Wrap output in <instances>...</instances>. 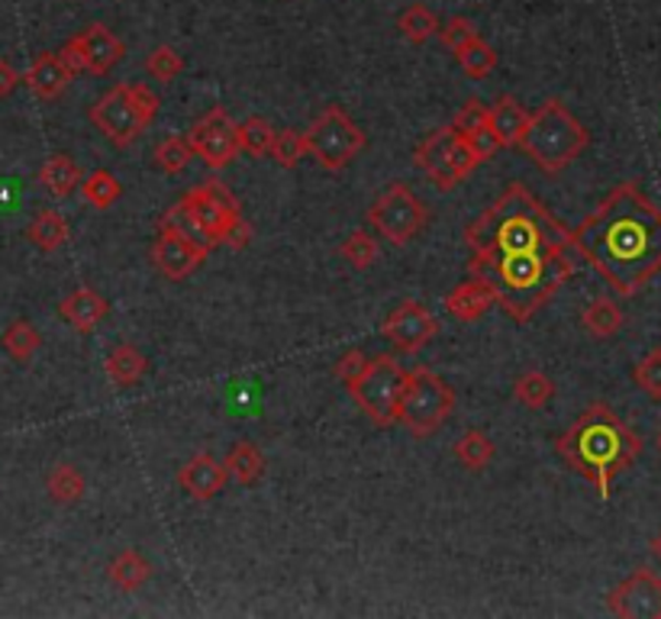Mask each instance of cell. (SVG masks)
<instances>
[{"mask_svg": "<svg viewBox=\"0 0 661 619\" xmlns=\"http://www.w3.org/2000/svg\"><path fill=\"white\" fill-rule=\"evenodd\" d=\"M191 159H194L191 142H188V139H178V136H168L166 142H159V149H156V166L162 168L166 174L184 171Z\"/></svg>", "mask_w": 661, "mask_h": 619, "instance_id": "ab89813d", "label": "cell"}, {"mask_svg": "<svg viewBox=\"0 0 661 619\" xmlns=\"http://www.w3.org/2000/svg\"><path fill=\"white\" fill-rule=\"evenodd\" d=\"M455 458L471 468V471H484L488 461L494 458V442L488 439V433L481 429H468L458 442H455Z\"/></svg>", "mask_w": 661, "mask_h": 619, "instance_id": "1f68e13d", "label": "cell"}, {"mask_svg": "<svg viewBox=\"0 0 661 619\" xmlns=\"http://www.w3.org/2000/svg\"><path fill=\"white\" fill-rule=\"evenodd\" d=\"M146 72H149L156 82H174V78L184 72V58L178 55V49L159 45V49H152V55L146 58Z\"/></svg>", "mask_w": 661, "mask_h": 619, "instance_id": "60d3db41", "label": "cell"}, {"mask_svg": "<svg viewBox=\"0 0 661 619\" xmlns=\"http://www.w3.org/2000/svg\"><path fill=\"white\" fill-rule=\"evenodd\" d=\"M68 42L82 52L84 65H87L90 75H107L126 55L124 40L114 30H107L104 23L87 26V30H82L78 36H72Z\"/></svg>", "mask_w": 661, "mask_h": 619, "instance_id": "e0dca14e", "label": "cell"}, {"mask_svg": "<svg viewBox=\"0 0 661 619\" xmlns=\"http://www.w3.org/2000/svg\"><path fill=\"white\" fill-rule=\"evenodd\" d=\"M572 246L617 294L632 297L661 275V210L639 191V184L626 181L587 220H580Z\"/></svg>", "mask_w": 661, "mask_h": 619, "instance_id": "6da1fadb", "label": "cell"}, {"mask_svg": "<svg viewBox=\"0 0 661 619\" xmlns=\"http://www.w3.org/2000/svg\"><path fill=\"white\" fill-rule=\"evenodd\" d=\"M416 168L439 188V191H452L458 188L475 168L484 159L478 156V149L471 146L468 136H461L452 124L429 132L414 152Z\"/></svg>", "mask_w": 661, "mask_h": 619, "instance_id": "52a82bcc", "label": "cell"}, {"mask_svg": "<svg viewBox=\"0 0 661 619\" xmlns=\"http://www.w3.org/2000/svg\"><path fill=\"white\" fill-rule=\"evenodd\" d=\"M58 313L68 327H75L78 332H94L110 313V303L90 288H78L75 294H68L58 303Z\"/></svg>", "mask_w": 661, "mask_h": 619, "instance_id": "d6986e66", "label": "cell"}, {"mask_svg": "<svg viewBox=\"0 0 661 619\" xmlns=\"http://www.w3.org/2000/svg\"><path fill=\"white\" fill-rule=\"evenodd\" d=\"M443 42L452 49V52H458V49H465L468 42L478 40V30H475V23L471 20H465V17H452L443 30Z\"/></svg>", "mask_w": 661, "mask_h": 619, "instance_id": "ee69618b", "label": "cell"}, {"mask_svg": "<svg viewBox=\"0 0 661 619\" xmlns=\"http://www.w3.org/2000/svg\"><path fill=\"white\" fill-rule=\"evenodd\" d=\"M632 381L646 391V397L661 401V349H652L639 359V365L632 369Z\"/></svg>", "mask_w": 661, "mask_h": 619, "instance_id": "b9f144b4", "label": "cell"}, {"mask_svg": "<svg viewBox=\"0 0 661 619\" xmlns=\"http://www.w3.org/2000/svg\"><path fill=\"white\" fill-rule=\"evenodd\" d=\"M452 407V387L436 372L416 369L407 377V387H404V397H401V410H397V423H404V429L416 439H426L449 419Z\"/></svg>", "mask_w": 661, "mask_h": 619, "instance_id": "9c48e42d", "label": "cell"}, {"mask_svg": "<svg viewBox=\"0 0 661 619\" xmlns=\"http://www.w3.org/2000/svg\"><path fill=\"white\" fill-rule=\"evenodd\" d=\"M84 474L75 468V465H55L45 478V491L55 503H78L84 497Z\"/></svg>", "mask_w": 661, "mask_h": 619, "instance_id": "f546056e", "label": "cell"}, {"mask_svg": "<svg viewBox=\"0 0 661 619\" xmlns=\"http://www.w3.org/2000/svg\"><path fill=\"white\" fill-rule=\"evenodd\" d=\"M82 168L75 166L72 156H52L40 168V184L52 198H68L75 194V188H82Z\"/></svg>", "mask_w": 661, "mask_h": 619, "instance_id": "603a6c76", "label": "cell"}, {"mask_svg": "<svg viewBox=\"0 0 661 619\" xmlns=\"http://www.w3.org/2000/svg\"><path fill=\"white\" fill-rule=\"evenodd\" d=\"M655 442H659V452H661V429H659V439H655Z\"/></svg>", "mask_w": 661, "mask_h": 619, "instance_id": "f907efd6", "label": "cell"}, {"mask_svg": "<svg viewBox=\"0 0 661 619\" xmlns=\"http://www.w3.org/2000/svg\"><path fill=\"white\" fill-rule=\"evenodd\" d=\"M72 78H75V75L65 68V62H62L58 52H45V55H40V58L26 68V75H23L26 87H30L40 100H55V97L68 87Z\"/></svg>", "mask_w": 661, "mask_h": 619, "instance_id": "44dd1931", "label": "cell"}, {"mask_svg": "<svg viewBox=\"0 0 661 619\" xmlns=\"http://www.w3.org/2000/svg\"><path fill=\"white\" fill-rule=\"evenodd\" d=\"M488 117H491V107H488L484 100L471 97V100H465L461 110L455 114L452 126L461 132V136H475V132L488 129Z\"/></svg>", "mask_w": 661, "mask_h": 619, "instance_id": "7bdbcfd3", "label": "cell"}, {"mask_svg": "<svg viewBox=\"0 0 661 619\" xmlns=\"http://www.w3.org/2000/svg\"><path fill=\"white\" fill-rule=\"evenodd\" d=\"M372 226L391 246H407L426 226V204L407 184H391L372 206Z\"/></svg>", "mask_w": 661, "mask_h": 619, "instance_id": "8fae6325", "label": "cell"}, {"mask_svg": "<svg viewBox=\"0 0 661 619\" xmlns=\"http://www.w3.org/2000/svg\"><path fill=\"white\" fill-rule=\"evenodd\" d=\"M342 258L355 268V271H369L374 265V258H377V243H374L369 233H362V230H355V233H349V239L342 243Z\"/></svg>", "mask_w": 661, "mask_h": 619, "instance_id": "f35d334b", "label": "cell"}, {"mask_svg": "<svg viewBox=\"0 0 661 619\" xmlns=\"http://www.w3.org/2000/svg\"><path fill=\"white\" fill-rule=\"evenodd\" d=\"M156 114H159V97L152 94V87L117 84L90 107V124L97 126L114 146H129L156 120Z\"/></svg>", "mask_w": 661, "mask_h": 619, "instance_id": "8992f818", "label": "cell"}, {"mask_svg": "<svg viewBox=\"0 0 661 619\" xmlns=\"http://www.w3.org/2000/svg\"><path fill=\"white\" fill-rule=\"evenodd\" d=\"M471 262H491L526 252H562L572 246V233L539 204L523 184H510L494 204L468 226Z\"/></svg>", "mask_w": 661, "mask_h": 619, "instance_id": "7a4b0ae2", "label": "cell"}, {"mask_svg": "<svg viewBox=\"0 0 661 619\" xmlns=\"http://www.w3.org/2000/svg\"><path fill=\"white\" fill-rule=\"evenodd\" d=\"M381 332H384V339H391V345L397 352H419L439 335V320L423 303L404 300L401 307H394L387 313V320L381 323Z\"/></svg>", "mask_w": 661, "mask_h": 619, "instance_id": "5bb4252c", "label": "cell"}, {"mask_svg": "<svg viewBox=\"0 0 661 619\" xmlns=\"http://www.w3.org/2000/svg\"><path fill=\"white\" fill-rule=\"evenodd\" d=\"M162 230H168V233H181V236L194 239L198 246L213 248L210 236L204 233V226H201V223L194 220V213L188 210V204H184V201H178L174 206H168L166 216H162Z\"/></svg>", "mask_w": 661, "mask_h": 619, "instance_id": "8d00e7d4", "label": "cell"}, {"mask_svg": "<svg viewBox=\"0 0 661 619\" xmlns=\"http://www.w3.org/2000/svg\"><path fill=\"white\" fill-rule=\"evenodd\" d=\"M494 303L497 297L494 290H491V285L481 281V278H475V275H471V281H461V285L446 297V310L452 313L455 320H461V323L481 320Z\"/></svg>", "mask_w": 661, "mask_h": 619, "instance_id": "ffe728a7", "label": "cell"}, {"mask_svg": "<svg viewBox=\"0 0 661 619\" xmlns=\"http://www.w3.org/2000/svg\"><path fill=\"white\" fill-rule=\"evenodd\" d=\"M181 201L194 213V220L204 226V233H207L213 246H223L226 233L243 220L236 194H233L220 178H210L204 184H198V188L188 191Z\"/></svg>", "mask_w": 661, "mask_h": 619, "instance_id": "7c38bea8", "label": "cell"}, {"mask_svg": "<svg viewBox=\"0 0 661 619\" xmlns=\"http://www.w3.org/2000/svg\"><path fill=\"white\" fill-rule=\"evenodd\" d=\"M572 271H575L572 248L471 262V275L491 285L497 303L516 323H526L539 307H545L548 297L572 278Z\"/></svg>", "mask_w": 661, "mask_h": 619, "instance_id": "277c9868", "label": "cell"}, {"mask_svg": "<svg viewBox=\"0 0 661 619\" xmlns=\"http://www.w3.org/2000/svg\"><path fill=\"white\" fill-rule=\"evenodd\" d=\"M303 136H307L310 156L327 171H342L365 149V132L359 129V124L349 120V114L342 107H327L313 124L307 126Z\"/></svg>", "mask_w": 661, "mask_h": 619, "instance_id": "30bf717a", "label": "cell"}, {"mask_svg": "<svg viewBox=\"0 0 661 619\" xmlns=\"http://www.w3.org/2000/svg\"><path fill=\"white\" fill-rule=\"evenodd\" d=\"M23 82L20 78V72L7 62V58H0V97H10L13 90H17V84Z\"/></svg>", "mask_w": 661, "mask_h": 619, "instance_id": "bcb514c9", "label": "cell"}, {"mask_svg": "<svg viewBox=\"0 0 661 619\" xmlns=\"http://www.w3.org/2000/svg\"><path fill=\"white\" fill-rule=\"evenodd\" d=\"M207 246H198L194 239H188V236H181V233H168V230H162V236H159L156 246H152V262H156V268H159L166 278H171V281L188 278L198 265L207 262Z\"/></svg>", "mask_w": 661, "mask_h": 619, "instance_id": "2e32d148", "label": "cell"}, {"mask_svg": "<svg viewBox=\"0 0 661 619\" xmlns=\"http://www.w3.org/2000/svg\"><path fill=\"white\" fill-rule=\"evenodd\" d=\"M458 55V65L468 78H488L497 68V52L494 45H488L484 40L468 42L465 49L455 52Z\"/></svg>", "mask_w": 661, "mask_h": 619, "instance_id": "e575fe53", "label": "cell"}, {"mask_svg": "<svg viewBox=\"0 0 661 619\" xmlns=\"http://www.w3.org/2000/svg\"><path fill=\"white\" fill-rule=\"evenodd\" d=\"M513 394H516V401H520L523 407L539 410V407H545V404L555 397V381H552L545 372H526L520 374Z\"/></svg>", "mask_w": 661, "mask_h": 619, "instance_id": "d6a6232c", "label": "cell"}, {"mask_svg": "<svg viewBox=\"0 0 661 619\" xmlns=\"http://www.w3.org/2000/svg\"><path fill=\"white\" fill-rule=\"evenodd\" d=\"M649 548H652V555H655V558H659V562H661V533L655 538H652V545H649Z\"/></svg>", "mask_w": 661, "mask_h": 619, "instance_id": "681fc988", "label": "cell"}, {"mask_svg": "<svg viewBox=\"0 0 661 619\" xmlns=\"http://www.w3.org/2000/svg\"><path fill=\"white\" fill-rule=\"evenodd\" d=\"M307 152H310V146H307V136H303V132H297V129H281V132L275 136L271 159L281 168H297Z\"/></svg>", "mask_w": 661, "mask_h": 619, "instance_id": "74e56055", "label": "cell"}, {"mask_svg": "<svg viewBox=\"0 0 661 619\" xmlns=\"http://www.w3.org/2000/svg\"><path fill=\"white\" fill-rule=\"evenodd\" d=\"M407 377L411 372H404V365L394 355H377L365 365V372L349 384V391H352V401L365 410V416H372L374 426L387 429L397 423Z\"/></svg>", "mask_w": 661, "mask_h": 619, "instance_id": "ba28073f", "label": "cell"}, {"mask_svg": "<svg viewBox=\"0 0 661 619\" xmlns=\"http://www.w3.org/2000/svg\"><path fill=\"white\" fill-rule=\"evenodd\" d=\"M40 345L42 335L30 320H17V323H10L7 332H3V349H7V355H10L13 362H20V365H26V362L40 352Z\"/></svg>", "mask_w": 661, "mask_h": 619, "instance_id": "4dcf8cb0", "label": "cell"}, {"mask_svg": "<svg viewBox=\"0 0 661 619\" xmlns=\"http://www.w3.org/2000/svg\"><path fill=\"white\" fill-rule=\"evenodd\" d=\"M607 607L622 619H661V578L649 568H636L610 594Z\"/></svg>", "mask_w": 661, "mask_h": 619, "instance_id": "9a60e30c", "label": "cell"}, {"mask_svg": "<svg viewBox=\"0 0 661 619\" xmlns=\"http://www.w3.org/2000/svg\"><path fill=\"white\" fill-rule=\"evenodd\" d=\"M236 126L239 124H233L223 107H213L207 117L198 120V124L191 126V132H188V142H191L194 156L204 159V166L213 168V171L230 166L243 152Z\"/></svg>", "mask_w": 661, "mask_h": 619, "instance_id": "4fadbf2b", "label": "cell"}, {"mask_svg": "<svg viewBox=\"0 0 661 619\" xmlns=\"http://www.w3.org/2000/svg\"><path fill=\"white\" fill-rule=\"evenodd\" d=\"M226 471L239 481V484H255L265 474V455L255 442H236L233 452L226 455Z\"/></svg>", "mask_w": 661, "mask_h": 619, "instance_id": "83f0119b", "label": "cell"}, {"mask_svg": "<svg viewBox=\"0 0 661 619\" xmlns=\"http://www.w3.org/2000/svg\"><path fill=\"white\" fill-rule=\"evenodd\" d=\"M120 194H124V184L117 181V174L114 171H107V168H97V171H90L87 178L82 181V198L90 206H97V210H107V206H114L120 201Z\"/></svg>", "mask_w": 661, "mask_h": 619, "instance_id": "f1b7e54d", "label": "cell"}, {"mask_svg": "<svg viewBox=\"0 0 661 619\" xmlns=\"http://www.w3.org/2000/svg\"><path fill=\"white\" fill-rule=\"evenodd\" d=\"M580 327L590 332V335H597V339H610V335H617L622 330V310L617 307V300L597 297L580 313Z\"/></svg>", "mask_w": 661, "mask_h": 619, "instance_id": "4316f807", "label": "cell"}, {"mask_svg": "<svg viewBox=\"0 0 661 619\" xmlns=\"http://www.w3.org/2000/svg\"><path fill=\"white\" fill-rule=\"evenodd\" d=\"M530 110L523 104H516L513 97H500L494 107H491V117H488V129L497 136L500 146H520L526 126H530Z\"/></svg>", "mask_w": 661, "mask_h": 619, "instance_id": "7402d4cb", "label": "cell"}, {"mask_svg": "<svg viewBox=\"0 0 661 619\" xmlns=\"http://www.w3.org/2000/svg\"><path fill=\"white\" fill-rule=\"evenodd\" d=\"M397 26H401V33H404L407 40L419 45V42H426L429 36H436V30H439V20H436V13H433L426 3H411V7L401 13Z\"/></svg>", "mask_w": 661, "mask_h": 619, "instance_id": "d590c367", "label": "cell"}, {"mask_svg": "<svg viewBox=\"0 0 661 619\" xmlns=\"http://www.w3.org/2000/svg\"><path fill=\"white\" fill-rule=\"evenodd\" d=\"M230 471H226V461H216L210 452L194 455L181 471H178V484L194 497V500H210L223 491Z\"/></svg>", "mask_w": 661, "mask_h": 619, "instance_id": "ac0fdd59", "label": "cell"}, {"mask_svg": "<svg viewBox=\"0 0 661 619\" xmlns=\"http://www.w3.org/2000/svg\"><path fill=\"white\" fill-rule=\"evenodd\" d=\"M558 455L607 500L614 478L626 468H632L636 458L642 455V439L636 429L622 423L614 407L594 404L580 413L578 423L558 439Z\"/></svg>", "mask_w": 661, "mask_h": 619, "instance_id": "3957f363", "label": "cell"}, {"mask_svg": "<svg viewBox=\"0 0 661 619\" xmlns=\"http://www.w3.org/2000/svg\"><path fill=\"white\" fill-rule=\"evenodd\" d=\"M146 369H149V362H146V355L132 342L117 345L107 355V362H104V372L110 377V384H117V387H132L146 374Z\"/></svg>", "mask_w": 661, "mask_h": 619, "instance_id": "cb8c5ba5", "label": "cell"}, {"mask_svg": "<svg viewBox=\"0 0 661 619\" xmlns=\"http://www.w3.org/2000/svg\"><path fill=\"white\" fill-rule=\"evenodd\" d=\"M236 129H239V146H243V152H248V156H271V146H275L278 129L268 124L265 117H248V120H243Z\"/></svg>", "mask_w": 661, "mask_h": 619, "instance_id": "836d02e7", "label": "cell"}, {"mask_svg": "<svg viewBox=\"0 0 661 619\" xmlns=\"http://www.w3.org/2000/svg\"><path fill=\"white\" fill-rule=\"evenodd\" d=\"M248 239H252V230H248V223L246 220H239L230 233H226V239H223V246H230V248H246L248 246Z\"/></svg>", "mask_w": 661, "mask_h": 619, "instance_id": "c3c4849f", "label": "cell"}, {"mask_svg": "<svg viewBox=\"0 0 661 619\" xmlns=\"http://www.w3.org/2000/svg\"><path fill=\"white\" fill-rule=\"evenodd\" d=\"M26 236L42 252H55V248L68 243V220L58 210H42V213H36V220L26 226Z\"/></svg>", "mask_w": 661, "mask_h": 619, "instance_id": "d4e9b609", "label": "cell"}, {"mask_svg": "<svg viewBox=\"0 0 661 619\" xmlns=\"http://www.w3.org/2000/svg\"><path fill=\"white\" fill-rule=\"evenodd\" d=\"M107 575H110V580H114L120 590L132 594V590H139L146 580L152 578V565H149L136 548H126V552H120V555L110 562Z\"/></svg>", "mask_w": 661, "mask_h": 619, "instance_id": "484cf974", "label": "cell"}, {"mask_svg": "<svg viewBox=\"0 0 661 619\" xmlns=\"http://www.w3.org/2000/svg\"><path fill=\"white\" fill-rule=\"evenodd\" d=\"M587 142H590V132L578 124V117L558 97H552L530 117V126L520 139V149L542 171L558 174L562 168H568L578 159L587 149Z\"/></svg>", "mask_w": 661, "mask_h": 619, "instance_id": "5b68a950", "label": "cell"}, {"mask_svg": "<svg viewBox=\"0 0 661 619\" xmlns=\"http://www.w3.org/2000/svg\"><path fill=\"white\" fill-rule=\"evenodd\" d=\"M58 55H62V62H65V68H68L72 75H82V72H87V65H84L82 52H78V49H75L72 42H65Z\"/></svg>", "mask_w": 661, "mask_h": 619, "instance_id": "7dc6e473", "label": "cell"}, {"mask_svg": "<svg viewBox=\"0 0 661 619\" xmlns=\"http://www.w3.org/2000/svg\"><path fill=\"white\" fill-rule=\"evenodd\" d=\"M365 365H369L365 352H362V349H349V352H345V355H342V359L335 362V369H332V372H335V377H339V381L352 384V381H355L359 374L365 372Z\"/></svg>", "mask_w": 661, "mask_h": 619, "instance_id": "f6af8a7d", "label": "cell"}]
</instances>
